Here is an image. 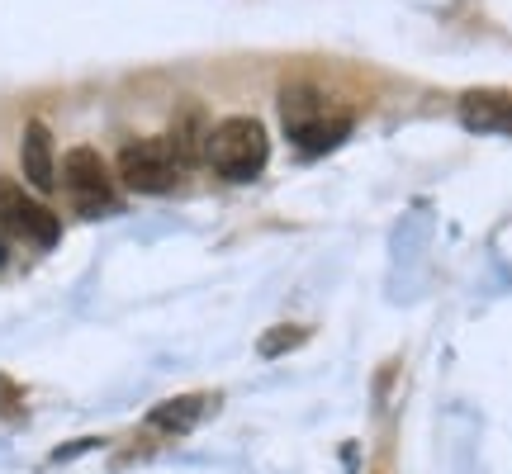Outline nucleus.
Here are the masks:
<instances>
[{"mask_svg":"<svg viewBox=\"0 0 512 474\" xmlns=\"http://www.w3.org/2000/svg\"><path fill=\"white\" fill-rule=\"evenodd\" d=\"M280 114H285V128H290L294 143H304L309 152H328L351 133L347 114H328L323 95L309 91V86H290L280 95Z\"/></svg>","mask_w":512,"mask_h":474,"instance_id":"nucleus-2","label":"nucleus"},{"mask_svg":"<svg viewBox=\"0 0 512 474\" xmlns=\"http://www.w3.org/2000/svg\"><path fill=\"white\" fill-rule=\"evenodd\" d=\"M460 119L479 133H512V95L498 91H470L460 100Z\"/></svg>","mask_w":512,"mask_h":474,"instance_id":"nucleus-7","label":"nucleus"},{"mask_svg":"<svg viewBox=\"0 0 512 474\" xmlns=\"http://www.w3.org/2000/svg\"><path fill=\"white\" fill-rule=\"evenodd\" d=\"M62 181H67V190L76 195V204L86 214L114 209V181H110V171H105V162H100V152H91V147H72L67 152Z\"/></svg>","mask_w":512,"mask_h":474,"instance_id":"nucleus-5","label":"nucleus"},{"mask_svg":"<svg viewBox=\"0 0 512 474\" xmlns=\"http://www.w3.org/2000/svg\"><path fill=\"white\" fill-rule=\"evenodd\" d=\"M19 166H24V181L34 185V190H53L57 185V162H53V133L48 124H38L29 119L24 124V143H19Z\"/></svg>","mask_w":512,"mask_h":474,"instance_id":"nucleus-6","label":"nucleus"},{"mask_svg":"<svg viewBox=\"0 0 512 474\" xmlns=\"http://www.w3.org/2000/svg\"><path fill=\"white\" fill-rule=\"evenodd\" d=\"M266 157H271V138H266L261 119L233 114V119H223V124L209 128L204 162L214 166L223 181H252V176H261Z\"/></svg>","mask_w":512,"mask_h":474,"instance_id":"nucleus-1","label":"nucleus"},{"mask_svg":"<svg viewBox=\"0 0 512 474\" xmlns=\"http://www.w3.org/2000/svg\"><path fill=\"white\" fill-rule=\"evenodd\" d=\"M204 143H209V128H204V114L190 105V110L176 119V128H171V138H166V147L176 152V162H200L204 157Z\"/></svg>","mask_w":512,"mask_h":474,"instance_id":"nucleus-8","label":"nucleus"},{"mask_svg":"<svg viewBox=\"0 0 512 474\" xmlns=\"http://www.w3.org/2000/svg\"><path fill=\"white\" fill-rule=\"evenodd\" d=\"M119 181L138 195H166L181 181V162L166 147V138H138V143H124V152H119Z\"/></svg>","mask_w":512,"mask_h":474,"instance_id":"nucleus-3","label":"nucleus"},{"mask_svg":"<svg viewBox=\"0 0 512 474\" xmlns=\"http://www.w3.org/2000/svg\"><path fill=\"white\" fill-rule=\"evenodd\" d=\"M0 228L24 237V242H34V247H53L57 233H62V223H57L38 200H29L24 185L5 181V176H0Z\"/></svg>","mask_w":512,"mask_h":474,"instance_id":"nucleus-4","label":"nucleus"},{"mask_svg":"<svg viewBox=\"0 0 512 474\" xmlns=\"http://www.w3.org/2000/svg\"><path fill=\"white\" fill-rule=\"evenodd\" d=\"M200 418H204V399H200V394L166 399V403H157V408L147 413V422H152L157 432H190V427H195Z\"/></svg>","mask_w":512,"mask_h":474,"instance_id":"nucleus-9","label":"nucleus"},{"mask_svg":"<svg viewBox=\"0 0 512 474\" xmlns=\"http://www.w3.org/2000/svg\"><path fill=\"white\" fill-rule=\"evenodd\" d=\"M0 261H5V242H0Z\"/></svg>","mask_w":512,"mask_h":474,"instance_id":"nucleus-11","label":"nucleus"},{"mask_svg":"<svg viewBox=\"0 0 512 474\" xmlns=\"http://www.w3.org/2000/svg\"><path fill=\"white\" fill-rule=\"evenodd\" d=\"M309 342V332L304 328H271L261 342H256V351L266 356V361H275V356H285V351H294V347H304Z\"/></svg>","mask_w":512,"mask_h":474,"instance_id":"nucleus-10","label":"nucleus"}]
</instances>
